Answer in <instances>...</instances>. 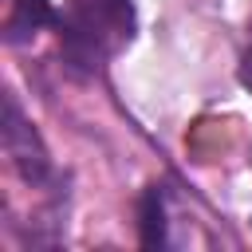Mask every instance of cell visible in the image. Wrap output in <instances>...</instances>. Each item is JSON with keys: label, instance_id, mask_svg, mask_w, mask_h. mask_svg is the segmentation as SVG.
Here are the masks:
<instances>
[{"label": "cell", "instance_id": "obj_2", "mask_svg": "<svg viewBox=\"0 0 252 252\" xmlns=\"http://www.w3.org/2000/svg\"><path fill=\"white\" fill-rule=\"evenodd\" d=\"M0 134H4V154L12 161V169L32 185V189H43L55 181V165H51V154L43 146V138L35 134V126L24 118L16 94H4V118H0Z\"/></svg>", "mask_w": 252, "mask_h": 252}, {"label": "cell", "instance_id": "obj_1", "mask_svg": "<svg viewBox=\"0 0 252 252\" xmlns=\"http://www.w3.org/2000/svg\"><path fill=\"white\" fill-rule=\"evenodd\" d=\"M134 0H63V8L55 12L63 71L79 83L94 79L134 39Z\"/></svg>", "mask_w": 252, "mask_h": 252}, {"label": "cell", "instance_id": "obj_3", "mask_svg": "<svg viewBox=\"0 0 252 252\" xmlns=\"http://www.w3.org/2000/svg\"><path fill=\"white\" fill-rule=\"evenodd\" d=\"M55 4L51 0H8L4 16V43H28L43 28H55Z\"/></svg>", "mask_w": 252, "mask_h": 252}, {"label": "cell", "instance_id": "obj_4", "mask_svg": "<svg viewBox=\"0 0 252 252\" xmlns=\"http://www.w3.org/2000/svg\"><path fill=\"white\" fill-rule=\"evenodd\" d=\"M138 240H142V248H165L169 244V236H165V193H161V185H150L138 197Z\"/></svg>", "mask_w": 252, "mask_h": 252}]
</instances>
